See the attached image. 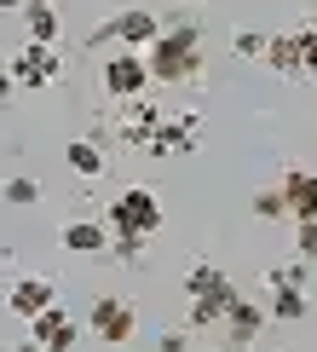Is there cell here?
<instances>
[{
  "label": "cell",
  "mask_w": 317,
  "mask_h": 352,
  "mask_svg": "<svg viewBox=\"0 0 317 352\" xmlns=\"http://www.w3.org/2000/svg\"><path fill=\"white\" fill-rule=\"evenodd\" d=\"M144 69L156 87H185L202 76V23L196 18H173L162 23V35L144 47Z\"/></svg>",
  "instance_id": "cell-1"
},
{
  "label": "cell",
  "mask_w": 317,
  "mask_h": 352,
  "mask_svg": "<svg viewBox=\"0 0 317 352\" xmlns=\"http://www.w3.org/2000/svg\"><path fill=\"white\" fill-rule=\"evenodd\" d=\"M104 231H110V237H139V243H150L156 231H162V197H156L150 185H127L121 197L104 208Z\"/></svg>",
  "instance_id": "cell-2"
},
{
  "label": "cell",
  "mask_w": 317,
  "mask_h": 352,
  "mask_svg": "<svg viewBox=\"0 0 317 352\" xmlns=\"http://www.w3.org/2000/svg\"><path fill=\"white\" fill-rule=\"evenodd\" d=\"M162 35V18H156V12H144V6H121L115 12V18H104L93 29V35H86V47H121V52H144L150 47V41Z\"/></svg>",
  "instance_id": "cell-3"
},
{
  "label": "cell",
  "mask_w": 317,
  "mask_h": 352,
  "mask_svg": "<svg viewBox=\"0 0 317 352\" xmlns=\"http://www.w3.org/2000/svg\"><path fill=\"white\" fill-rule=\"evenodd\" d=\"M86 329H93L104 346H127L139 335V306L121 300V295H98L93 312H86Z\"/></svg>",
  "instance_id": "cell-4"
},
{
  "label": "cell",
  "mask_w": 317,
  "mask_h": 352,
  "mask_svg": "<svg viewBox=\"0 0 317 352\" xmlns=\"http://www.w3.org/2000/svg\"><path fill=\"white\" fill-rule=\"evenodd\" d=\"M98 81H104V93L115 98V104H133V98H144V87H150L144 52H110L104 69H98Z\"/></svg>",
  "instance_id": "cell-5"
},
{
  "label": "cell",
  "mask_w": 317,
  "mask_h": 352,
  "mask_svg": "<svg viewBox=\"0 0 317 352\" xmlns=\"http://www.w3.org/2000/svg\"><path fill=\"white\" fill-rule=\"evenodd\" d=\"M196 144H202V116L185 110V116H162V127L144 139V156H191Z\"/></svg>",
  "instance_id": "cell-6"
},
{
  "label": "cell",
  "mask_w": 317,
  "mask_h": 352,
  "mask_svg": "<svg viewBox=\"0 0 317 352\" xmlns=\"http://www.w3.org/2000/svg\"><path fill=\"white\" fill-rule=\"evenodd\" d=\"M12 87H52L58 76H64V58H58V47H35V41H23L18 58L6 64Z\"/></svg>",
  "instance_id": "cell-7"
},
{
  "label": "cell",
  "mask_w": 317,
  "mask_h": 352,
  "mask_svg": "<svg viewBox=\"0 0 317 352\" xmlns=\"http://www.w3.org/2000/svg\"><path fill=\"white\" fill-rule=\"evenodd\" d=\"M29 341H35L40 352H75V341H81V324L64 312V306H47L40 318H29Z\"/></svg>",
  "instance_id": "cell-8"
},
{
  "label": "cell",
  "mask_w": 317,
  "mask_h": 352,
  "mask_svg": "<svg viewBox=\"0 0 317 352\" xmlns=\"http://www.w3.org/2000/svg\"><path fill=\"white\" fill-rule=\"evenodd\" d=\"M277 197H283V214L294 219H317V173L312 168H288L283 179H277Z\"/></svg>",
  "instance_id": "cell-9"
},
{
  "label": "cell",
  "mask_w": 317,
  "mask_h": 352,
  "mask_svg": "<svg viewBox=\"0 0 317 352\" xmlns=\"http://www.w3.org/2000/svg\"><path fill=\"white\" fill-rule=\"evenodd\" d=\"M47 306H58V283H52V277H18V283L6 289V312L23 318V324L40 318Z\"/></svg>",
  "instance_id": "cell-10"
},
{
  "label": "cell",
  "mask_w": 317,
  "mask_h": 352,
  "mask_svg": "<svg viewBox=\"0 0 317 352\" xmlns=\"http://www.w3.org/2000/svg\"><path fill=\"white\" fill-rule=\"evenodd\" d=\"M266 324H271V318H266V306H259V300H248V295H237V300L225 306V318H220L225 341H242V346H254Z\"/></svg>",
  "instance_id": "cell-11"
},
{
  "label": "cell",
  "mask_w": 317,
  "mask_h": 352,
  "mask_svg": "<svg viewBox=\"0 0 317 352\" xmlns=\"http://www.w3.org/2000/svg\"><path fill=\"white\" fill-rule=\"evenodd\" d=\"M162 127V104H150V98H133V104H121V122H115V133H121L127 151H144V139Z\"/></svg>",
  "instance_id": "cell-12"
},
{
  "label": "cell",
  "mask_w": 317,
  "mask_h": 352,
  "mask_svg": "<svg viewBox=\"0 0 317 352\" xmlns=\"http://www.w3.org/2000/svg\"><path fill=\"white\" fill-rule=\"evenodd\" d=\"M231 277L213 266V260H191V266H185V300H213V295H231Z\"/></svg>",
  "instance_id": "cell-13"
},
{
  "label": "cell",
  "mask_w": 317,
  "mask_h": 352,
  "mask_svg": "<svg viewBox=\"0 0 317 352\" xmlns=\"http://www.w3.org/2000/svg\"><path fill=\"white\" fill-rule=\"evenodd\" d=\"M58 243H64L69 254H104V248H110V231H104V219H64Z\"/></svg>",
  "instance_id": "cell-14"
},
{
  "label": "cell",
  "mask_w": 317,
  "mask_h": 352,
  "mask_svg": "<svg viewBox=\"0 0 317 352\" xmlns=\"http://www.w3.org/2000/svg\"><path fill=\"white\" fill-rule=\"evenodd\" d=\"M23 23L35 47H58V35H64V18H58L52 0H23Z\"/></svg>",
  "instance_id": "cell-15"
},
{
  "label": "cell",
  "mask_w": 317,
  "mask_h": 352,
  "mask_svg": "<svg viewBox=\"0 0 317 352\" xmlns=\"http://www.w3.org/2000/svg\"><path fill=\"white\" fill-rule=\"evenodd\" d=\"M266 69H277V76H306V52H300V29L294 35H271L266 41V58H259Z\"/></svg>",
  "instance_id": "cell-16"
},
{
  "label": "cell",
  "mask_w": 317,
  "mask_h": 352,
  "mask_svg": "<svg viewBox=\"0 0 317 352\" xmlns=\"http://www.w3.org/2000/svg\"><path fill=\"white\" fill-rule=\"evenodd\" d=\"M64 168L69 173H75V179H104V144H98V139H69L64 144Z\"/></svg>",
  "instance_id": "cell-17"
},
{
  "label": "cell",
  "mask_w": 317,
  "mask_h": 352,
  "mask_svg": "<svg viewBox=\"0 0 317 352\" xmlns=\"http://www.w3.org/2000/svg\"><path fill=\"white\" fill-rule=\"evenodd\" d=\"M312 312V300H306V289H271V300H266V318H277V324H300V318Z\"/></svg>",
  "instance_id": "cell-18"
},
{
  "label": "cell",
  "mask_w": 317,
  "mask_h": 352,
  "mask_svg": "<svg viewBox=\"0 0 317 352\" xmlns=\"http://www.w3.org/2000/svg\"><path fill=\"white\" fill-rule=\"evenodd\" d=\"M306 277H312V266H306V260H283V266H271L266 272V289H306Z\"/></svg>",
  "instance_id": "cell-19"
},
{
  "label": "cell",
  "mask_w": 317,
  "mask_h": 352,
  "mask_svg": "<svg viewBox=\"0 0 317 352\" xmlns=\"http://www.w3.org/2000/svg\"><path fill=\"white\" fill-rule=\"evenodd\" d=\"M294 260H306V266L317 260V219H300L294 226Z\"/></svg>",
  "instance_id": "cell-20"
},
{
  "label": "cell",
  "mask_w": 317,
  "mask_h": 352,
  "mask_svg": "<svg viewBox=\"0 0 317 352\" xmlns=\"http://www.w3.org/2000/svg\"><path fill=\"white\" fill-rule=\"evenodd\" d=\"M254 219H288V214H283V197H277V185L254 190Z\"/></svg>",
  "instance_id": "cell-21"
},
{
  "label": "cell",
  "mask_w": 317,
  "mask_h": 352,
  "mask_svg": "<svg viewBox=\"0 0 317 352\" xmlns=\"http://www.w3.org/2000/svg\"><path fill=\"white\" fill-rule=\"evenodd\" d=\"M6 202H18V208H35V202H40V185L18 173V179H6Z\"/></svg>",
  "instance_id": "cell-22"
},
{
  "label": "cell",
  "mask_w": 317,
  "mask_h": 352,
  "mask_svg": "<svg viewBox=\"0 0 317 352\" xmlns=\"http://www.w3.org/2000/svg\"><path fill=\"white\" fill-rule=\"evenodd\" d=\"M266 41H271V35H259V29H242L231 47H237V58H266Z\"/></svg>",
  "instance_id": "cell-23"
},
{
  "label": "cell",
  "mask_w": 317,
  "mask_h": 352,
  "mask_svg": "<svg viewBox=\"0 0 317 352\" xmlns=\"http://www.w3.org/2000/svg\"><path fill=\"white\" fill-rule=\"evenodd\" d=\"M156 352H191V329H167L162 341H156Z\"/></svg>",
  "instance_id": "cell-24"
},
{
  "label": "cell",
  "mask_w": 317,
  "mask_h": 352,
  "mask_svg": "<svg viewBox=\"0 0 317 352\" xmlns=\"http://www.w3.org/2000/svg\"><path fill=\"white\" fill-rule=\"evenodd\" d=\"M300 52H306V76H317V23L300 29Z\"/></svg>",
  "instance_id": "cell-25"
},
{
  "label": "cell",
  "mask_w": 317,
  "mask_h": 352,
  "mask_svg": "<svg viewBox=\"0 0 317 352\" xmlns=\"http://www.w3.org/2000/svg\"><path fill=\"white\" fill-rule=\"evenodd\" d=\"M12 93H18V87H12V76H6V69H0V110L12 104Z\"/></svg>",
  "instance_id": "cell-26"
},
{
  "label": "cell",
  "mask_w": 317,
  "mask_h": 352,
  "mask_svg": "<svg viewBox=\"0 0 317 352\" xmlns=\"http://www.w3.org/2000/svg\"><path fill=\"white\" fill-rule=\"evenodd\" d=\"M220 352H254V346H242V341H225V346H220Z\"/></svg>",
  "instance_id": "cell-27"
},
{
  "label": "cell",
  "mask_w": 317,
  "mask_h": 352,
  "mask_svg": "<svg viewBox=\"0 0 317 352\" xmlns=\"http://www.w3.org/2000/svg\"><path fill=\"white\" fill-rule=\"evenodd\" d=\"M12 352H40V346H35V341H18V346H12Z\"/></svg>",
  "instance_id": "cell-28"
},
{
  "label": "cell",
  "mask_w": 317,
  "mask_h": 352,
  "mask_svg": "<svg viewBox=\"0 0 317 352\" xmlns=\"http://www.w3.org/2000/svg\"><path fill=\"white\" fill-rule=\"evenodd\" d=\"M0 6H6V12H12V6H23V0H0Z\"/></svg>",
  "instance_id": "cell-29"
},
{
  "label": "cell",
  "mask_w": 317,
  "mask_h": 352,
  "mask_svg": "<svg viewBox=\"0 0 317 352\" xmlns=\"http://www.w3.org/2000/svg\"><path fill=\"white\" fill-rule=\"evenodd\" d=\"M167 6H191V0H167Z\"/></svg>",
  "instance_id": "cell-30"
}]
</instances>
